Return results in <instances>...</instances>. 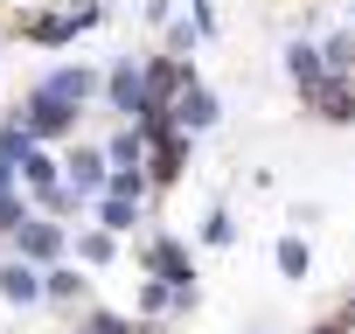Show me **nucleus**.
Instances as JSON below:
<instances>
[{"instance_id":"17","label":"nucleus","mask_w":355,"mask_h":334,"mask_svg":"<svg viewBox=\"0 0 355 334\" xmlns=\"http://www.w3.org/2000/svg\"><path fill=\"white\" fill-rule=\"evenodd\" d=\"M77 251H84V265H105V258H112V230H91Z\"/></svg>"},{"instance_id":"1","label":"nucleus","mask_w":355,"mask_h":334,"mask_svg":"<svg viewBox=\"0 0 355 334\" xmlns=\"http://www.w3.org/2000/svg\"><path fill=\"white\" fill-rule=\"evenodd\" d=\"M139 77H146V98H153V105H174V98L196 84L189 56H153V63H139Z\"/></svg>"},{"instance_id":"6","label":"nucleus","mask_w":355,"mask_h":334,"mask_svg":"<svg viewBox=\"0 0 355 334\" xmlns=\"http://www.w3.org/2000/svg\"><path fill=\"white\" fill-rule=\"evenodd\" d=\"M286 77H293V91L313 105V91H320V77H327V63H320V42H293V49H286Z\"/></svg>"},{"instance_id":"7","label":"nucleus","mask_w":355,"mask_h":334,"mask_svg":"<svg viewBox=\"0 0 355 334\" xmlns=\"http://www.w3.org/2000/svg\"><path fill=\"white\" fill-rule=\"evenodd\" d=\"M313 112H320V118H334V125H355V77H320Z\"/></svg>"},{"instance_id":"13","label":"nucleus","mask_w":355,"mask_h":334,"mask_svg":"<svg viewBox=\"0 0 355 334\" xmlns=\"http://www.w3.org/2000/svg\"><path fill=\"white\" fill-rule=\"evenodd\" d=\"M272 258H279V272H286V279H306V265H313L306 237H279V251H272Z\"/></svg>"},{"instance_id":"19","label":"nucleus","mask_w":355,"mask_h":334,"mask_svg":"<svg viewBox=\"0 0 355 334\" xmlns=\"http://www.w3.org/2000/svg\"><path fill=\"white\" fill-rule=\"evenodd\" d=\"M251 334H265V327H251Z\"/></svg>"},{"instance_id":"8","label":"nucleus","mask_w":355,"mask_h":334,"mask_svg":"<svg viewBox=\"0 0 355 334\" xmlns=\"http://www.w3.org/2000/svg\"><path fill=\"white\" fill-rule=\"evenodd\" d=\"M15 237H21V258H28V265H42V258L63 251V230H56V223H21Z\"/></svg>"},{"instance_id":"15","label":"nucleus","mask_w":355,"mask_h":334,"mask_svg":"<svg viewBox=\"0 0 355 334\" xmlns=\"http://www.w3.org/2000/svg\"><path fill=\"white\" fill-rule=\"evenodd\" d=\"M98 223H105V230H132V202L105 195V202H98Z\"/></svg>"},{"instance_id":"5","label":"nucleus","mask_w":355,"mask_h":334,"mask_svg":"<svg viewBox=\"0 0 355 334\" xmlns=\"http://www.w3.org/2000/svg\"><path fill=\"white\" fill-rule=\"evenodd\" d=\"M146 265L160 272V285H182V292L196 285V265H189V251L174 244V237H153V244H146Z\"/></svg>"},{"instance_id":"18","label":"nucleus","mask_w":355,"mask_h":334,"mask_svg":"<svg viewBox=\"0 0 355 334\" xmlns=\"http://www.w3.org/2000/svg\"><path fill=\"white\" fill-rule=\"evenodd\" d=\"M196 35H202V42L216 35V0H196Z\"/></svg>"},{"instance_id":"4","label":"nucleus","mask_w":355,"mask_h":334,"mask_svg":"<svg viewBox=\"0 0 355 334\" xmlns=\"http://www.w3.org/2000/svg\"><path fill=\"white\" fill-rule=\"evenodd\" d=\"M35 91H49V98H63V105H91V98H98V70H84V63H63V70H49Z\"/></svg>"},{"instance_id":"14","label":"nucleus","mask_w":355,"mask_h":334,"mask_svg":"<svg viewBox=\"0 0 355 334\" xmlns=\"http://www.w3.org/2000/svg\"><path fill=\"white\" fill-rule=\"evenodd\" d=\"M49 299H84V272L77 265H56L49 272Z\"/></svg>"},{"instance_id":"3","label":"nucleus","mask_w":355,"mask_h":334,"mask_svg":"<svg viewBox=\"0 0 355 334\" xmlns=\"http://www.w3.org/2000/svg\"><path fill=\"white\" fill-rule=\"evenodd\" d=\"M216 118H223V98L202 91V84H189L182 98H174V125H182V132H209Z\"/></svg>"},{"instance_id":"9","label":"nucleus","mask_w":355,"mask_h":334,"mask_svg":"<svg viewBox=\"0 0 355 334\" xmlns=\"http://www.w3.org/2000/svg\"><path fill=\"white\" fill-rule=\"evenodd\" d=\"M320 63H327V77H355V28H334L320 42Z\"/></svg>"},{"instance_id":"11","label":"nucleus","mask_w":355,"mask_h":334,"mask_svg":"<svg viewBox=\"0 0 355 334\" xmlns=\"http://www.w3.org/2000/svg\"><path fill=\"white\" fill-rule=\"evenodd\" d=\"M105 175H112V167H105V153H98V146L70 153V188H105Z\"/></svg>"},{"instance_id":"10","label":"nucleus","mask_w":355,"mask_h":334,"mask_svg":"<svg viewBox=\"0 0 355 334\" xmlns=\"http://www.w3.org/2000/svg\"><path fill=\"white\" fill-rule=\"evenodd\" d=\"M0 292H8L15 306H28L35 292H42V279H35V265L21 258V265H0Z\"/></svg>"},{"instance_id":"16","label":"nucleus","mask_w":355,"mask_h":334,"mask_svg":"<svg viewBox=\"0 0 355 334\" xmlns=\"http://www.w3.org/2000/svg\"><path fill=\"white\" fill-rule=\"evenodd\" d=\"M230 237H237V223H230L223 209H209V216H202V244H230Z\"/></svg>"},{"instance_id":"12","label":"nucleus","mask_w":355,"mask_h":334,"mask_svg":"<svg viewBox=\"0 0 355 334\" xmlns=\"http://www.w3.org/2000/svg\"><path fill=\"white\" fill-rule=\"evenodd\" d=\"M139 160H146V139H139V125L112 132V146H105V167H139Z\"/></svg>"},{"instance_id":"2","label":"nucleus","mask_w":355,"mask_h":334,"mask_svg":"<svg viewBox=\"0 0 355 334\" xmlns=\"http://www.w3.org/2000/svg\"><path fill=\"white\" fill-rule=\"evenodd\" d=\"M105 98H112V112L132 125L139 105H146V77H139V63H112V70H105Z\"/></svg>"}]
</instances>
